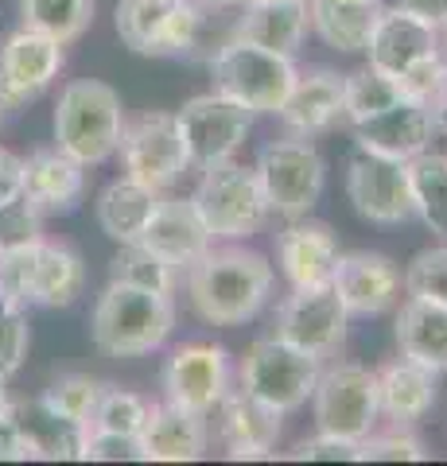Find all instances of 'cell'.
Here are the masks:
<instances>
[{
	"label": "cell",
	"instance_id": "1",
	"mask_svg": "<svg viewBox=\"0 0 447 466\" xmlns=\"http://www.w3.org/2000/svg\"><path fill=\"white\" fill-rule=\"evenodd\" d=\"M272 280H277V272L269 260L257 249H241V245H222V249L210 245L183 276L195 315L210 327L249 323L269 303Z\"/></svg>",
	"mask_w": 447,
	"mask_h": 466
},
{
	"label": "cell",
	"instance_id": "2",
	"mask_svg": "<svg viewBox=\"0 0 447 466\" xmlns=\"http://www.w3.org/2000/svg\"><path fill=\"white\" fill-rule=\"evenodd\" d=\"M125 137V106L109 82L78 78L66 82L55 106V148L78 159L82 167H97L117 156Z\"/></svg>",
	"mask_w": 447,
	"mask_h": 466
},
{
	"label": "cell",
	"instance_id": "3",
	"mask_svg": "<svg viewBox=\"0 0 447 466\" xmlns=\"http://www.w3.org/2000/svg\"><path fill=\"white\" fill-rule=\"evenodd\" d=\"M176 330V303L144 288L109 280L94 303L90 334L106 358H144L160 350Z\"/></svg>",
	"mask_w": 447,
	"mask_h": 466
},
{
	"label": "cell",
	"instance_id": "4",
	"mask_svg": "<svg viewBox=\"0 0 447 466\" xmlns=\"http://www.w3.org/2000/svg\"><path fill=\"white\" fill-rule=\"evenodd\" d=\"M195 210L203 214L214 241H245L261 233L269 222V198L257 179V167H245L238 159H222L203 167V179L195 187Z\"/></svg>",
	"mask_w": 447,
	"mask_h": 466
},
{
	"label": "cell",
	"instance_id": "5",
	"mask_svg": "<svg viewBox=\"0 0 447 466\" xmlns=\"http://www.w3.org/2000/svg\"><path fill=\"white\" fill-rule=\"evenodd\" d=\"M296 63L277 51H265L257 43H245L229 35L218 55L210 58L214 94H222L253 113H280L284 97L296 86Z\"/></svg>",
	"mask_w": 447,
	"mask_h": 466
},
{
	"label": "cell",
	"instance_id": "6",
	"mask_svg": "<svg viewBox=\"0 0 447 466\" xmlns=\"http://www.w3.org/2000/svg\"><path fill=\"white\" fill-rule=\"evenodd\" d=\"M320 370H323V358L269 334V339H257L238 361V389H245L249 397L288 416V412H300L311 400Z\"/></svg>",
	"mask_w": 447,
	"mask_h": 466
},
{
	"label": "cell",
	"instance_id": "7",
	"mask_svg": "<svg viewBox=\"0 0 447 466\" xmlns=\"http://www.w3.org/2000/svg\"><path fill=\"white\" fill-rule=\"evenodd\" d=\"M207 0H117V35L128 51L176 58L198 47Z\"/></svg>",
	"mask_w": 447,
	"mask_h": 466
},
{
	"label": "cell",
	"instance_id": "8",
	"mask_svg": "<svg viewBox=\"0 0 447 466\" xmlns=\"http://www.w3.org/2000/svg\"><path fill=\"white\" fill-rule=\"evenodd\" d=\"M257 179L265 187L269 210L280 214L284 222L292 218H308L315 210V202L323 198L327 187V164L320 148L308 137H292L288 133L284 140H272L257 156Z\"/></svg>",
	"mask_w": 447,
	"mask_h": 466
},
{
	"label": "cell",
	"instance_id": "9",
	"mask_svg": "<svg viewBox=\"0 0 447 466\" xmlns=\"http://www.w3.org/2000/svg\"><path fill=\"white\" fill-rule=\"evenodd\" d=\"M311 412L320 431L362 443L381 420L378 373L354 366V361H339V366L320 370V381L311 389Z\"/></svg>",
	"mask_w": 447,
	"mask_h": 466
},
{
	"label": "cell",
	"instance_id": "10",
	"mask_svg": "<svg viewBox=\"0 0 447 466\" xmlns=\"http://www.w3.org/2000/svg\"><path fill=\"white\" fill-rule=\"evenodd\" d=\"M253 116H257L253 109H245L214 90L183 101L176 121H179V137L187 148V164L195 171H203V167L222 164V159H234V152L249 137Z\"/></svg>",
	"mask_w": 447,
	"mask_h": 466
},
{
	"label": "cell",
	"instance_id": "11",
	"mask_svg": "<svg viewBox=\"0 0 447 466\" xmlns=\"http://www.w3.org/2000/svg\"><path fill=\"white\" fill-rule=\"evenodd\" d=\"M121 164L125 175L137 179L152 191H168L183 179V171L191 167L187 164V148H183V137H179V121L176 113H160V109H148L140 113L137 121H125V137H121Z\"/></svg>",
	"mask_w": 447,
	"mask_h": 466
},
{
	"label": "cell",
	"instance_id": "12",
	"mask_svg": "<svg viewBox=\"0 0 447 466\" xmlns=\"http://www.w3.org/2000/svg\"><path fill=\"white\" fill-rule=\"evenodd\" d=\"M277 339L292 342L300 350H308L315 358H330L339 354L346 342V327H350V311L339 299L335 284H320V288H292L277 308Z\"/></svg>",
	"mask_w": 447,
	"mask_h": 466
},
{
	"label": "cell",
	"instance_id": "13",
	"mask_svg": "<svg viewBox=\"0 0 447 466\" xmlns=\"http://www.w3.org/2000/svg\"><path fill=\"white\" fill-rule=\"evenodd\" d=\"M160 385L164 400L210 416L229 389V354L214 342H183L168 354Z\"/></svg>",
	"mask_w": 447,
	"mask_h": 466
},
{
	"label": "cell",
	"instance_id": "14",
	"mask_svg": "<svg viewBox=\"0 0 447 466\" xmlns=\"http://www.w3.org/2000/svg\"><path fill=\"white\" fill-rule=\"evenodd\" d=\"M66 63V51L59 39L32 32V27H16L5 47H0V106L16 109L36 101L47 86L59 78V70Z\"/></svg>",
	"mask_w": 447,
	"mask_h": 466
},
{
	"label": "cell",
	"instance_id": "15",
	"mask_svg": "<svg viewBox=\"0 0 447 466\" xmlns=\"http://www.w3.org/2000/svg\"><path fill=\"white\" fill-rule=\"evenodd\" d=\"M346 198L373 226H401L412 218L409 167L385 156L358 152L346 167Z\"/></svg>",
	"mask_w": 447,
	"mask_h": 466
},
{
	"label": "cell",
	"instance_id": "16",
	"mask_svg": "<svg viewBox=\"0 0 447 466\" xmlns=\"http://www.w3.org/2000/svg\"><path fill=\"white\" fill-rule=\"evenodd\" d=\"M366 55L373 70H385V75L401 78L405 70L421 66L424 58L440 55V27L401 5L381 8V16L366 39Z\"/></svg>",
	"mask_w": 447,
	"mask_h": 466
},
{
	"label": "cell",
	"instance_id": "17",
	"mask_svg": "<svg viewBox=\"0 0 447 466\" xmlns=\"http://www.w3.org/2000/svg\"><path fill=\"white\" fill-rule=\"evenodd\" d=\"M354 128V148L370 152V156H385L397 159V164H409L412 156L428 152L432 137H436V125H432V113L421 101L401 97L389 109L366 116V121L350 125Z\"/></svg>",
	"mask_w": 447,
	"mask_h": 466
},
{
	"label": "cell",
	"instance_id": "18",
	"mask_svg": "<svg viewBox=\"0 0 447 466\" xmlns=\"http://www.w3.org/2000/svg\"><path fill=\"white\" fill-rule=\"evenodd\" d=\"M335 291L346 303L350 315H385L401 303V288H405V276L389 260L385 253H342L335 265Z\"/></svg>",
	"mask_w": 447,
	"mask_h": 466
},
{
	"label": "cell",
	"instance_id": "19",
	"mask_svg": "<svg viewBox=\"0 0 447 466\" xmlns=\"http://www.w3.org/2000/svg\"><path fill=\"white\" fill-rule=\"evenodd\" d=\"M339 238L327 222H311V218H292L277 233V265L284 280L292 288H320L335 280L339 265Z\"/></svg>",
	"mask_w": 447,
	"mask_h": 466
},
{
	"label": "cell",
	"instance_id": "20",
	"mask_svg": "<svg viewBox=\"0 0 447 466\" xmlns=\"http://www.w3.org/2000/svg\"><path fill=\"white\" fill-rule=\"evenodd\" d=\"M140 245H148L156 257H164L168 265L187 272L214 245V238L191 198H164L160 195L148 226L140 233Z\"/></svg>",
	"mask_w": 447,
	"mask_h": 466
},
{
	"label": "cell",
	"instance_id": "21",
	"mask_svg": "<svg viewBox=\"0 0 447 466\" xmlns=\"http://www.w3.org/2000/svg\"><path fill=\"white\" fill-rule=\"evenodd\" d=\"M218 440L229 459H269L280 440V412L249 397L245 389H226L218 400Z\"/></svg>",
	"mask_w": 447,
	"mask_h": 466
},
{
	"label": "cell",
	"instance_id": "22",
	"mask_svg": "<svg viewBox=\"0 0 447 466\" xmlns=\"http://www.w3.org/2000/svg\"><path fill=\"white\" fill-rule=\"evenodd\" d=\"M280 121L292 137H323L330 133L339 121H346L342 109V75L335 70H308V75H296L292 94L284 97L280 106Z\"/></svg>",
	"mask_w": 447,
	"mask_h": 466
},
{
	"label": "cell",
	"instance_id": "23",
	"mask_svg": "<svg viewBox=\"0 0 447 466\" xmlns=\"http://www.w3.org/2000/svg\"><path fill=\"white\" fill-rule=\"evenodd\" d=\"M12 420L27 443V459H47V462H82V447L90 428L75 424L70 416L55 412V408L32 397V400H12Z\"/></svg>",
	"mask_w": 447,
	"mask_h": 466
},
{
	"label": "cell",
	"instance_id": "24",
	"mask_svg": "<svg viewBox=\"0 0 447 466\" xmlns=\"http://www.w3.org/2000/svg\"><path fill=\"white\" fill-rule=\"evenodd\" d=\"M207 443H210L207 416L171 400L152 404V416L140 431L144 462H195L207 455Z\"/></svg>",
	"mask_w": 447,
	"mask_h": 466
},
{
	"label": "cell",
	"instance_id": "25",
	"mask_svg": "<svg viewBox=\"0 0 447 466\" xmlns=\"http://www.w3.org/2000/svg\"><path fill=\"white\" fill-rule=\"evenodd\" d=\"M308 27H311L308 0H253V5L241 8L234 24V39L296 58L308 39Z\"/></svg>",
	"mask_w": 447,
	"mask_h": 466
},
{
	"label": "cell",
	"instance_id": "26",
	"mask_svg": "<svg viewBox=\"0 0 447 466\" xmlns=\"http://www.w3.org/2000/svg\"><path fill=\"white\" fill-rule=\"evenodd\" d=\"M86 167L59 148H39L24 159V195L43 214H70L82 202Z\"/></svg>",
	"mask_w": 447,
	"mask_h": 466
},
{
	"label": "cell",
	"instance_id": "27",
	"mask_svg": "<svg viewBox=\"0 0 447 466\" xmlns=\"http://www.w3.org/2000/svg\"><path fill=\"white\" fill-rule=\"evenodd\" d=\"M378 404H381V416L393 420V424L401 428L416 424L436 404V373L401 354L385 370H378Z\"/></svg>",
	"mask_w": 447,
	"mask_h": 466
},
{
	"label": "cell",
	"instance_id": "28",
	"mask_svg": "<svg viewBox=\"0 0 447 466\" xmlns=\"http://www.w3.org/2000/svg\"><path fill=\"white\" fill-rule=\"evenodd\" d=\"M401 354L421 361L432 373H447V308L421 296H409L397 311Z\"/></svg>",
	"mask_w": 447,
	"mask_h": 466
},
{
	"label": "cell",
	"instance_id": "29",
	"mask_svg": "<svg viewBox=\"0 0 447 466\" xmlns=\"http://www.w3.org/2000/svg\"><path fill=\"white\" fill-rule=\"evenodd\" d=\"M381 0H308L311 27L327 47L342 55L366 51V39L381 16Z\"/></svg>",
	"mask_w": 447,
	"mask_h": 466
},
{
	"label": "cell",
	"instance_id": "30",
	"mask_svg": "<svg viewBox=\"0 0 447 466\" xmlns=\"http://www.w3.org/2000/svg\"><path fill=\"white\" fill-rule=\"evenodd\" d=\"M156 202H160V191H152V187L121 175V179H113L106 191L97 195V226H102L106 238L117 241V245L140 241Z\"/></svg>",
	"mask_w": 447,
	"mask_h": 466
},
{
	"label": "cell",
	"instance_id": "31",
	"mask_svg": "<svg viewBox=\"0 0 447 466\" xmlns=\"http://www.w3.org/2000/svg\"><path fill=\"white\" fill-rule=\"evenodd\" d=\"M86 288V265L82 257L63 241H47L39 245V265H36V288H32V308H47L59 311L70 308Z\"/></svg>",
	"mask_w": 447,
	"mask_h": 466
},
{
	"label": "cell",
	"instance_id": "32",
	"mask_svg": "<svg viewBox=\"0 0 447 466\" xmlns=\"http://www.w3.org/2000/svg\"><path fill=\"white\" fill-rule=\"evenodd\" d=\"M409 191H412V214L428 226L432 238L447 241V156L421 152L409 159Z\"/></svg>",
	"mask_w": 447,
	"mask_h": 466
},
{
	"label": "cell",
	"instance_id": "33",
	"mask_svg": "<svg viewBox=\"0 0 447 466\" xmlns=\"http://www.w3.org/2000/svg\"><path fill=\"white\" fill-rule=\"evenodd\" d=\"M109 280L128 284V288H144V291H156V296H176L179 268L168 265L164 257H156L148 245L128 241L109 260Z\"/></svg>",
	"mask_w": 447,
	"mask_h": 466
},
{
	"label": "cell",
	"instance_id": "34",
	"mask_svg": "<svg viewBox=\"0 0 447 466\" xmlns=\"http://www.w3.org/2000/svg\"><path fill=\"white\" fill-rule=\"evenodd\" d=\"M20 24L66 47L94 24V0H20Z\"/></svg>",
	"mask_w": 447,
	"mask_h": 466
},
{
	"label": "cell",
	"instance_id": "35",
	"mask_svg": "<svg viewBox=\"0 0 447 466\" xmlns=\"http://www.w3.org/2000/svg\"><path fill=\"white\" fill-rule=\"evenodd\" d=\"M393 101H401V86L393 75H385V70L362 66V70H354V75H342V109H346V121L350 125L389 109Z\"/></svg>",
	"mask_w": 447,
	"mask_h": 466
},
{
	"label": "cell",
	"instance_id": "36",
	"mask_svg": "<svg viewBox=\"0 0 447 466\" xmlns=\"http://www.w3.org/2000/svg\"><path fill=\"white\" fill-rule=\"evenodd\" d=\"M102 392H106V385L97 381V377H90V373H63V377H55V381L47 385L43 400H47L55 412L70 416L75 424L90 428L97 404H102Z\"/></svg>",
	"mask_w": 447,
	"mask_h": 466
},
{
	"label": "cell",
	"instance_id": "37",
	"mask_svg": "<svg viewBox=\"0 0 447 466\" xmlns=\"http://www.w3.org/2000/svg\"><path fill=\"white\" fill-rule=\"evenodd\" d=\"M148 416H152V404L144 400L140 392L106 385L102 404H97L90 428H97V431H117V435H140L144 424H148Z\"/></svg>",
	"mask_w": 447,
	"mask_h": 466
},
{
	"label": "cell",
	"instance_id": "38",
	"mask_svg": "<svg viewBox=\"0 0 447 466\" xmlns=\"http://www.w3.org/2000/svg\"><path fill=\"white\" fill-rule=\"evenodd\" d=\"M39 245H20V249L0 253V303L12 308H32V288H36V265H39Z\"/></svg>",
	"mask_w": 447,
	"mask_h": 466
},
{
	"label": "cell",
	"instance_id": "39",
	"mask_svg": "<svg viewBox=\"0 0 447 466\" xmlns=\"http://www.w3.org/2000/svg\"><path fill=\"white\" fill-rule=\"evenodd\" d=\"M405 291L447 308V241L436 249H424L409 260L405 268Z\"/></svg>",
	"mask_w": 447,
	"mask_h": 466
},
{
	"label": "cell",
	"instance_id": "40",
	"mask_svg": "<svg viewBox=\"0 0 447 466\" xmlns=\"http://www.w3.org/2000/svg\"><path fill=\"white\" fill-rule=\"evenodd\" d=\"M43 241V210L27 195L0 202V253Z\"/></svg>",
	"mask_w": 447,
	"mask_h": 466
},
{
	"label": "cell",
	"instance_id": "41",
	"mask_svg": "<svg viewBox=\"0 0 447 466\" xmlns=\"http://www.w3.org/2000/svg\"><path fill=\"white\" fill-rule=\"evenodd\" d=\"M27 346H32V330H27L24 308L0 303V381H12L20 373Z\"/></svg>",
	"mask_w": 447,
	"mask_h": 466
},
{
	"label": "cell",
	"instance_id": "42",
	"mask_svg": "<svg viewBox=\"0 0 447 466\" xmlns=\"http://www.w3.org/2000/svg\"><path fill=\"white\" fill-rule=\"evenodd\" d=\"M428 451L412 431L393 424V431H370L362 440V462H424Z\"/></svg>",
	"mask_w": 447,
	"mask_h": 466
},
{
	"label": "cell",
	"instance_id": "43",
	"mask_svg": "<svg viewBox=\"0 0 447 466\" xmlns=\"http://www.w3.org/2000/svg\"><path fill=\"white\" fill-rule=\"evenodd\" d=\"M288 459L292 462H362V443L320 431V435H311V440L296 443L292 451H288Z\"/></svg>",
	"mask_w": 447,
	"mask_h": 466
},
{
	"label": "cell",
	"instance_id": "44",
	"mask_svg": "<svg viewBox=\"0 0 447 466\" xmlns=\"http://www.w3.org/2000/svg\"><path fill=\"white\" fill-rule=\"evenodd\" d=\"M82 462H144L140 435H117V431L90 428L86 447H82Z\"/></svg>",
	"mask_w": 447,
	"mask_h": 466
},
{
	"label": "cell",
	"instance_id": "45",
	"mask_svg": "<svg viewBox=\"0 0 447 466\" xmlns=\"http://www.w3.org/2000/svg\"><path fill=\"white\" fill-rule=\"evenodd\" d=\"M24 459H27V443L8 408V412H0V462H24Z\"/></svg>",
	"mask_w": 447,
	"mask_h": 466
},
{
	"label": "cell",
	"instance_id": "46",
	"mask_svg": "<svg viewBox=\"0 0 447 466\" xmlns=\"http://www.w3.org/2000/svg\"><path fill=\"white\" fill-rule=\"evenodd\" d=\"M24 195V159L0 148V202Z\"/></svg>",
	"mask_w": 447,
	"mask_h": 466
},
{
	"label": "cell",
	"instance_id": "47",
	"mask_svg": "<svg viewBox=\"0 0 447 466\" xmlns=\"http://www.w3.org/2000/svg\"><path fill=\"white\" fill-rule=\"evenodd\" d=\"M397 5L416 12V16H424L428 24H436L440 32L447 27V0H397Z\"/></svg>",
	"mask_w": 447,
	"mask_h": 466
},
{
	"label": "cell",
	"instance_id": "48",
	"mask_svg": "<svg viewBox=\"0 0 447 466\" xmlns=\"http://www.w3.org/2000/svg\"><path fill=\"white\" fill-rule=\"evenodd\" d=\"M207 5H214V8H245V5H253V0H207Z\"/></svg>",
	"mask_w": 447,
	"mask_h": 466
},
{
	"label": "cell",
	"instance_id": "49",
	"mask_svg": "<svg viewBox=\"0 0 447 466\" xmlns=\"http://www.w3.org/2000/svg\"><path fill=\"white\" fill-rule=\"evenodd\" d=\"M5 385H8V381H0V412H8V404H12L8 392H5Z\"/></svg>",
	"mask_w": 447,
	"mask_h": 466
},
{
	"label": "cell",
	"instance_id": "50",
	"mask_svg": "<svg viewBox=\"0 0 447 466\" xmlns=\"http://www.w3.org/2000/svg\"><path fill=\"white\" fill-rule=\"evenodd\" d=\"M0 116H5V106H0Z\"/></svg>",
	"mask_w": 447,
	"mask_h": 466
}]
</instances>
